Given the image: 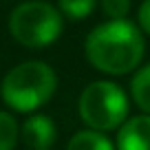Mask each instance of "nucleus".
Listing matches in <instances>:
<instances>
[{
  "instance_id": "6e6552de",
  "label": "nucleus",
  "mask_w": 150,
  "mask_h": 150,
  "mask_svg": "<svg viewBox=\"0 0 150 150\" xmlns=\"http://www.w3.org/2000/svg\"><path fill=\"white\" fill-rule=\"evenodd\" d=\"M130 95L135 104L150 115V64L141 66L130 82Z\"/></svg>"
},
{
  "instance_id": "f03ea898",
  "label": "nucleus",
  "mask_w": 150,
  "mask_h": 150,
  "mask_svg": "<svg viewBox=\"0 0 150 150\" xmlns=\"http://www.w3.org/2000/svg\"><path fill=\"white\" fill-rule=\"evenodd\" d=\"M57 91V75L47 62L29 60L13 66L0 84V97L16 112H35Z\"/></svg>"
},
{
  "instance_id": "0eeeda50",
  "label": "nucleus",
  "mask_w": 150,
  "mask_h": 150,
  "mask_svg": "<svg viewBox=\"0 0 150 150\" xmlns=\"http://www.w3.org/2000/svg\"><path fill=\"white\" fill-rule=\"evenodd\" d=\"M66 150H115L112 141L104 135L102 130H80L71 137Z\"/></svg>"
},
{
  "instance_id": "20e7f679",
  "label": "nucleus",
  "mask_w": 150,
  "mask_h": 150,
  "mask_svg": "<svg viewBox=\"0 0 150 150\" xmlns=\"http://www.w3.org/2000/svg\"><path fill=\"white\" fill-rule=\"evenodd\" d=\"M80 117L93 130H115L128 119V97L115 82L97 80L80 95Z\"/></svg>"
},
{
  "instance_id": "7ed1b4c3",
  "label": "nucleus",
  "mask_w": 150,
  "mask_h": 150,
  "mask_svg": "<svg viewBox=\"0 0 150 150\" xmlns=\"http://www.w3.org/2000/svg\"><path fill=\"white\" fill-rule=\"evenodd\" d=\"M62 11L44 0L20 2L9 16V31L27 49H47L62 35Z\"/></svg>"
},
{
  "instance_id": "1a4fd4ad",
  "label": "nucleus",
  "mask_w": 150,
  "mask_h": 150,
  "mask_svg": "<svg viewBox=\"0 0 150 150\" xmlns=\"http://www.w3.org/2000/svg\"><path fill=\"white\" fill-rule=\"evenodd\" d=\"M20 139V126L16 117L7 110H0V150H13Z\"/></svg>"
},
{
  "instance_id": "423d86ee",
  "label": "nucleus",
  "mask_w": 150,
  "mask_h": 150,
  "mask_svg": "<svg viewBox=\"0 0 150 150\" xmlns=\"http://www.w3.org/2000/svg\"><path fill=\"white\" fill-rule=\"evenodd\" d=\"M57 137L55 124L47 115H31L22 124V139L31 150H49Z\"/></svg>"
},
{
  "instance_id": "39448f33",
  "label": "nucleus",
  "mask_w": 150,
  "mask_h": 150,
  "mask_svg": "<svg viewBox=\"0 0 150 150\" xmlns=\"http://www.w3.org/2000/svg\"><path fill=\"white\" fill-rule=\"evenodd\" d=\"M117 150H150V115H137L119 126Z\"/></svg>"
},
{
  "instance_id": "f257e3e1",
  "label": "nucleus",
  "mask_w": 150,
  "mask_h": 150,
  "mask_svg": "<svg viewBox=\"0 0 150 150\" xmlns=\"http://www.w3.org/2000/svg\"><path fill=\"white\" fill-rule=\"evenodd\" d=\"M84 53L93 69L108 75H126L144 60V31L126 18L106 20L86 35Z\"/></svg>"
},
{
  "instance_id": "f8f14e48",
  "label": "nucleus",
  "mask_w": 150,
  "mask_h": 150,
  "mask_svg": "<svg viewBox=\"0 0 150 150\" xmlns=\"http://www.w3.org/2000/svg\"><path fill=\"white\" fill-rule=\"evenodd\" d=\"M137 24H139V29L146 33V35H150V0H144L139 5V11H137Z\"/></svg>"
},
{
  "instance_id": "9d476101",
  "label": "nucleus",
  "mask_w": 150,
  "mask_h": 150,
  "mask_svg": "<svg viewBox=\"0 0 150 150\" xmlns=\"http://www.w3.org/2000/svg\"><path fill=\"white\" fill-rule=\"evenodd\" d=\"M97 0H57V7H60L62 16L71 20H84L91 16V11L95 9Z\"/></svg>"
},
{
  "instance_id": "9b49d317",
  "label": "nucleus",
  "mask_w": 150,
  "mask_h": 150,
  "mask_svg": "<svg viewBox=\"0 0 150 150\" xmlns=\"http://www.w3.org/2000/svg\"><path fill=\"white\" fill-rule=\"evenodd\" d=\"M102 9L108 20H122L130 11V0H102Z\"/></svg>"
}]
</instances>
